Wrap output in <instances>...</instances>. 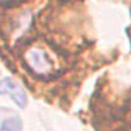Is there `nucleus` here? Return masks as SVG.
I'll return each mask as SVG.
<instances>
[{
	"label": "nucleus",
	"instance_id": "1",
	"mask_svg": "<svg viewBox=\"0 0 131 131\" xmlns=\"http://www.w3.org/2000/svg\"><path fill=\"white\" fill-rule=\"evenodd\" d=\"M25 62L28 68L39 76L49 74L52 71V63L42 48H29L25 52Z\"/></svg>",
	"mask_w": 131,
	"mask_h": 131
},
{
	"label": "nucleus",
	"instance_id": "2",
	"mask_svg": "<svg viewBox=\"0 0 131 131\" xmlns=\"http://www.w3.org/2000/svg\"><path fill=\"white\" fill-rule=\"evenodd\" d=\"M5 94L11 96L14 103L19 108H26V105H28L26 93L17 80H14L11 77H5L0 80V96H5Z\"/></svg>",
	"mask_w": 131,
	"mask_h": 131
},
{
	"label": "nucleus",
	"instance_id": "3",
	"mask_svg": "<svg viewBox=\"0 0 131 131\" xmlns=\"http://www.w3.org/2000/svg\"><path fill=\"white\" fill-rule=\"evenodd\" d=\"M0 131H22V120L20 117H9L2 122L0 125Z\"/></svg>",
	"mask_w": 131,
	"mask_h": 131
},
{
	"label": "nucleus",
	"instance_id": "4",
	"mask_svg": "<svg viewBox=\"0 0 131 131\" xmlns=\"http://www.w3.org/2000/svg\"><path fill=\"white\" fill-rule=\"evenodd\" d=\"M2 2H13V0H0V3H2Z\"/></svg>",
	"mask_w": 131,
	"mask_h": 131
}]
</instances>
